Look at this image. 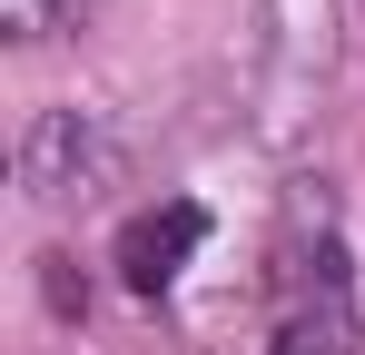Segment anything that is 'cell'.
Returning <instances> with one entry per match:
<instances>
[{
	"label": "cell",
	"instance_id": "obj_2",
	"mask_svg": "<svg viewBox=\"0 0 365 355\" xmlns=\"http://www.w3.org/2000/svg\"><path fill=\"white\" fill-rule=\"evenodd\" d=\"M197 247H207V207L168 197V207H148V217H128V227H119V277H128L138 296H158Z\"/></svg>",
	"mask_w": 365,
	"mask_h": 355
},
{
	"label": "cell",
	"instance_id": "obj_1",
	"mask_svg": "<svg viewBox=\"0 0 365 355\" xmlns=\"http://www.w3.org/2000/svg\"><path fill=\"white\" fill-rule=\"evenodd\" d=\"M99 178H109V138L79 109H40L30 118V138H20V187L30 197H99Z\"/></svg>",
	"mask_w": 365,
	"mask_h": 355
},
{
	"label": "cell",
	"instance_id": "obj_3",
	"mask_svg": "<svg viewBox=\"0 0 365 355\" xmlns=\"http://www.w3.org/2000/svg\"><path fill=\"white\" fill-rule=\"evenodd\" d=\"M50 20H60V0H0V30L10 40H40Z\"/></svg>",
	"mask_w": 365,
	"mask_h": 355
},
{
	"label": "cell",
	"instance_id": "obj_4",
	"mask_svg": "<svg viewBox=\"0 0 365 355\" xmlns=\"http://www.w3.org/2000/svg\"><path fill=\"white\" fill-rule=\"evenodd\" d=\"M40 267H50V306H60V316H79V306H89V287L69 277V257H40Z\"/></svg>",
	"mask_w": 365,
	"mask_h": 355
}]
</instances>
